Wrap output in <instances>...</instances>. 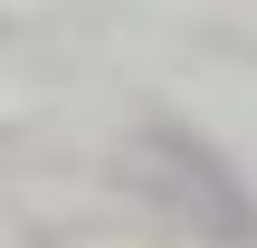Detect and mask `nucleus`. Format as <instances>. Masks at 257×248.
<instances>
[{"label": "nucleus", "instance_id": "f257e3e1", "mask_svg": "<svg viewBox=\"0 0 257 248\" xmlns=\"http://www.w3.org/2000/svg\"><path fill=\"white\" fill-rule=\"evenodd\" d=\"M124 191L153 201L172 229H191V239H210V248H257V201H248V182H238L200 134H181V124L124 134Z\"/></svg>", "mask_w": 257, "mask_h": 248}]
</instances>
